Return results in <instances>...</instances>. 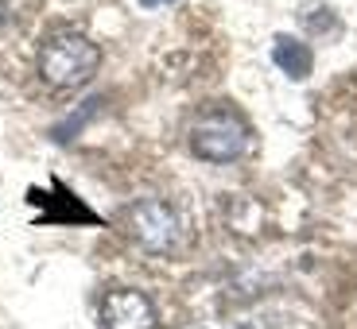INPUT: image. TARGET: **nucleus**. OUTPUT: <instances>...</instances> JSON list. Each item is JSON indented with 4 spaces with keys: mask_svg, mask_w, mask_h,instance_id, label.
I'll list each match as a JSON object with an SVG mask.
<instances>
[{
    "mask_svg": "<svg viewBox=\"0 0 357 329\" xmlns=\"http://www.w3.org/2000/svg\"><path fill=\"white\" fill-rule=\"evenodd\" d=\"M101 54L78 31H54L43 47H39V74L51 81L54 89H74L86 86L98 74Z\"/></svg>",
    "mask_w": 357,
    "mask_h": 329,
    "instance_id": "f257e3e1",
    "label": "nucleus"
},
{
    "mask_svg": "<svg viewBox=\"0 0 357 329\" xmlns=\"http://www.w3.org/2000/svg\"><path fill=\"white\" fill-rule=\"evenodd\" d=\"M190 147H195L198 159L233 163L249 152V125L229 109H210L190 128Z\"/></svg>",
    "mask_w": 357,
    "mask_h": 329,
    "instance_id": "f03ea898",
    "label": "nucleus"
},
{
    "mask_svg": "<svg viewBox=\"0 0 357 329\" xmlns=\"http://www.w3.org/2000/svg\"><path fill=\"white\" fill-rule=\"evenodd\" d=\"M125 225L128 236L140 244L144 252H171L178 248V236H183V221L160 198H140L125 209Z\"/></svg>",
    "mask_w": 357,
    "mask_h": 329,
    "instance_id": "7ed1b4c3",
    "label": "nucleus"
},
{
    "mask_svg": "<svg viewBox=\"0 0 357 329\" xmlns=\"http://www.w3.org/2000/svg\"><path fill=\"white\" fill-rule=\"evenodd\" d=\"M101 326L105 329H155V306L144 291L121 287L109 291L101 303Z\"/></svg>",
    "mask_w": 357,
    "mask_h": 329,
    "instance_id": "20e7f679",
    "label": "nucleus"
},
{
    "mask_svg": "<svg viewBox=\"0 0 357 329\" xmlns=\"http://www.w3.org/2000/svg\"><path fill=\"white\" fill-rule=\"evenodd\" d=\"M272 58H276V66L287 74V78H295V81H303L307 74H311V66H314L311 47L299 43V39H291V35H276V43H272Z\"/></svg>",
    "mask_w": 357,
    "mask_h": 329,
    "instance_id": "39448f33",
    "label": "nucleus"
},
{
    "mask_svg": "<svg viewBox=\"0 0 357 329\" xmlns=\"http://www.w3.org/2000/svg\"><path fill=\"white\" fill-rule=\"evenodd\" d=\"M299 19H303V27H311V31H334V16H331L326 4H307Z\"/></svg>",
    "mask_w": 357,
    "mask_h": 329,
    "instance_id": "423d86ee",
    "label": "nucleus"
},
{
    "mask_svg": "<svg viewBox=\"0 0 357 329\" xmlns=\"http://www.w3.org/2000/svg\"><path fill=\"white\" fill-rule=\"evenodd\" d=\"M144 8H155V4H171V0H140Z\"/></svg>",
    "mask_w": 357,
    "mask_h": 329,
    "instance_id": "0eeeda50",
    "label": "nucleus"
}]
</instances>
